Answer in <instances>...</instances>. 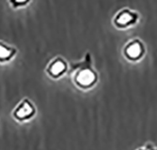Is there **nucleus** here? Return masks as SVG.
I'll return each mask as SVG.
<instances>
[{
	"instance_id": "1",
	"label": "nucleus",
	"mask_w": 157,
	"mask_h": 150,
	"mask_svg": "<svg viewBox=\"0 0 157 150\" xmlns=\"http://www.w3.org/2000/svg\"><path fill=\"white\" fill-rule=\"evenodd\" d=\"M36 109L29 100L25 99L13 111V117L17 121L24 122L32 118L35 115Z\"/></svg>"
},
{
	"instance_id": "2",
	"label": "nucleus",
	"mask_w": 157,
	"mask_h": 150,
	"mask_svg": "<svg viewBox=\"0 0 157 150\" xmlns=\"http://www.w3.org/2000/svg\"><path fill=\"white\" fill-rule=\"evenodd\" d=\"M94 80H95V75L90 70L82 71L76 77L77 83L81 86H84L91 85L94 82Z\"/></svg>"
},
{
	"instance_id": "3",
	"label": "nucleus",
	"mask_w": 157,
	"mask_h": 150,
	"mask_svg": "<svg viewBox=\"0 0 157 150\" xmlns=\"http://www.w3.org/2000/svg\"><path fill=\"white\" fill-rule=\"evenodd\" d=\"M65 70V65L62 61L58 60V61H55L53 64H51V66L49 67V73L54 76L56 77L60 75Z\"/></svg>"
},
{
	"instance_id": "4",
	"label": "nucleus",
	"mask_w": 157,
	"mask_h": 150,
	"mask_svg": "<svg viewBox=\"0 0 157 150\" xmlns=\"http://www.w3.org/2000/svg\"><path fill=\"white\" fill-rule=\"evenodd\" d=\"M14 54V50L0 43V61H8Z\"/></svg>"
},
{
	"instance_id": "5",
	"label": "nucleus",
	"mask_w": 157,
	"mask_h": 150,
	"mask_svg": "<svg viewBox=\"0 0 157 150\" xmlns=\"http://www.w3.org/2000/svg\"><path fill=\"white\" fill-rule=\"evenodd\" d=\"M141 53V48L140 45L138 43H134L132 45H130L127 49V53L128 56L131 57H137Z\"/></svg>"
},
{
	"instance_id": "6",
	"label": "nucleus",
	"mask_w": 157,
	"mask_h": 150,
	"mask_svg": "<svg viewBox=\"0 0 157 150\" xmlns=\"http://www.w3.org/2000/svg\"><path fill=\"white\" fill-rule=\"evenodd\" d=\"M130 21H132V15H130L129 13H127V12L122 13V14L118 19V22L120 24H127V23H129Z\"/></svg>"
},
{
	"instance_id": "7",
	"label": "nucleus",
	"mask_w": 157,
	"mask_h": 150,
	"mask_svg": "<svg viewBox=\"0 0 157 150\" xmlns=\"http://www.w3.org/2000/svg\"><path fill=\"white\" fill-rule=\"evenodd\" d=\"M26 0H15V2L17 3H23V2H25Z\"/></svg>"
}]
</instances>
